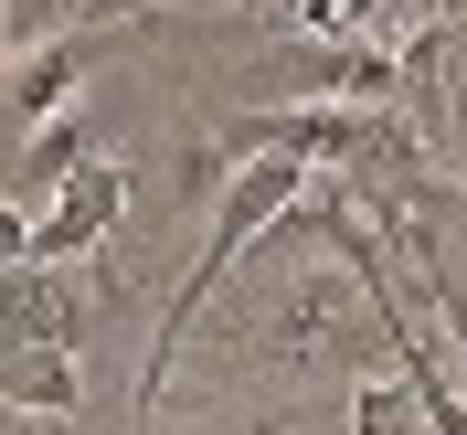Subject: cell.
Here are the masks:
<instances>
[{"label": "cell", "mask_w": 467, "mask_h": 435, "mask_svg": "<svg viewBox=\"0 0 467 435\" xmlns=\"http://www.w3.org/2000/svg\"><path fill=\"white\" fill-rule=\"evenodd\" d=\"M276 233V223H265ZM287 244V233H276ZM234 361L265 382H287V393H308V382H340V372H372V361H393V319H382V297L350 276L340 255L329 265H287L265 255L255 265V308L234 319Z\"/></svg>", "instance_id": "cell-1"}, {"label": "cell", "mask_w": 467, "mask_h": 435, "mask_svg": "<svg viewBox=\"0 0 467 435\" xmlns=\"http://www.w3.org/2000/svg\"><path fill=\"white\" fill-rule=\"evenodd\" d=\"M297 192H308V160H297V149H244V160H234V171L202 192V255H192V276H181L171 308H160V340H149V372H139V414H160V393H171V372H181L192 319L223 297V276L265 244V223H276Z\"/></svg>", "instance_id": "cell-2"}, {"label": "cell", "mask_w": 467, "mask_h": 435, "mask_svg": "<svg viewBox=\"0 0 467 435\" xmlns=\"http://www.w3.org/2000/svg\"><path fill=\"white\" fill-rule=\"evenodd\" d=\"M393 117L425 171L467 181V11H414L393 32Z\"/></svg>", "instance_id": "cell-3"}, {"label": "cell", "mask_w": 467, "mask_h": 435, "mask_svg": "<svg viewBox=\"0 0 467 435\" xmlns=\"http://www.w3.org/2000/svg\"><path fill=\"white\" fill-rule=\"evenodd\" d=\"M255 107H393V32H308L244 64Z\"/></svg>", "instance_id": "cell-4"}, {"label": "cell", "mask_w": 467, "mask_h": 435, "mask_svg": "<svg viewBox=\"0 0 467 435\" xmlns=\"http://www.w3.org/2000/svg\"><path fill=\"white\" fill-rule=\"evenodd\" d=\"M96 54H107V32H54V43H22V54L0 64V139H22L43 117H64L86 96Z\"/></svg>", "instance_id": "cell-5"}, {"label": "cell", "mask_w": 467, "mask_h": 435, "mask_svg": "<svg viewBox=\"0 0 467 435\" xmlns=\"http://www.w3.org/2000/svg\"><path fill=\"white\" fill-rule=\"evenodd\" d=\"M117 212H128V160H117V149H96L86 171H75V181L54 192V202L32 212V255H43V265H75V255H96V244L117 233Z\"/></svg>", "instance_id": "cell-6"}, {"label": "cell", "mask_w": 467, "mask_h": 435, "mask_svg": "<svg viewBox=\"0 0 467 435\" xmlns=\"http://www.w3.org/2000/svg\"><path fill=\"white\" fill-rule=\"evenodd\" d=\"M0 329H22V340H54V350H86L96 297L75 287V265L22 255V265H0Z\"/></svg>", "instance_id": "cell-7"}, {"label": "cell", "mask_w": 467, "mask_h": 435, "mask_svg": "<svg viewBox=\"0 0 467 435\" xmlns=\"http://www.w3.org/2000/svg\"><path fill=\"white\" fill-rule=\"evenodd\" d=\"M96 160V128H86V107H64V117H43V128H22V139H0V202H22V212H43L64 192V181Z\"/></svg>", "instance_id": "cell-8"}, {"label": "cell", "mask_w": 467, "mask_h": 435, "mask_svg": "<svg viewBox=\"0 0 467 435\" xmlns=\"http://www.w3.org/2000/svg\"><path fill=\"white\" fill-rule=\"evenodd\" d=\"M0 404L32 414V425H75V414H86V372H75V350L0 329Z\"/></svg>", "instance_id": "cell-9"}, {"label": "cell", "mask_w": 467, "mask_h": 435, "mask_svg": "<svg viewBox=\"0 0 467 435\" xmlns=\"http://www.w3.org/2000/svg\"><path fill=\"white\" fill-rule=\"evenodd\" d=\"M350 435H436L425 382H414L404 361H372V372H361V393H350Z\"/></svg>", "instance_id": "cell-10"}, {"label": "cell", "mask_w": 467, "mask_h": 435, "mask_svg": "<svg viewBox=\"0 0 467 435\" xmlns=\"http://www.w3.org/2000/svg\"><path fill=\"white\" fill-rule=\"evenodd\" d=\"M436 340H446V372H457V393H467V276L436 287Z\"/></svg>", "instance_id": "cell-11"}, {"label": "cell", "mask_w": 467, "mask_h": 435, "mask_svg": "<svg viewBox=\"0 0 467 435\" xmlns=\"http://www.w3.org/2000/svg\"><path fill=\"white\" fill-rule=\"evenodd\" d=\"M149 11H171V0H75V32H117V22H149Z\"/></svg>", "instance_id": "cell-12"}, {"label": "cell", "mask_w": 467, "mask_h": 435, "mask_svg": "<svg viewBox=\"0 0 467 435\" xmlns=\"http://www.w3.org/2000/svg\"><path fill=\"white\" fill-rule=\"evenodd\" d=\"M22 255H32V212L0 202V265H22Z\"/></svg>", "instance_id": "cell-13"}, {"label": "cell", "mask_w": 467, "mask_h": 435, "mask_svg": "<svg viewBox=\"0 0 467 435\" xmlns=\"http://www.w3.org/2000/svg\"><path fill=\"white\" fill-rule=\"evenodd\" d=\"M350 11H361V22H382V0H350Z\"/></svg>", "instance_id": "cell-14"}]
</instances>
